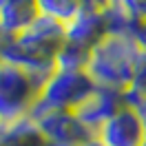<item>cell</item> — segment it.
I'll use <instances>...</instances> for the list:
<instances>
[{
	"label": "cell",
	"mask_w": 146,
	"mask_h": 146,
	"mask_svg": "<svg viewBox=\"0 0 146 146\" xmlns=\"http://www.w3.org/2000/svg\"><path fill=\"white\" fill-rule=\"evenodd\" d=\"M142 119H144V135H146V113H142Z\"/></svg>",
	"instance_id": "cell-17"
},
{
	"label": "cell",
	"mask_w": 146,
	"mask_h": 146,
	"mask_svg": "<svg viewBox=\"0 0 146 146\" xmlns=\"http://www.w3.org/2000/svg\"><path fill=\"white\" fill-rule=\"evenodd\" d=\"M124 91H115V89H104V86H95L93 93L86 100L73 111L78 119L91 131L93 135L98 133V128L109 122L119 109H124Z\"/></svg>",
	"instance_id": "cell-6"
},
{
	"label": "cell",
	"mask_w": 146,
	"mask_h": 146,
	"mask_svg": "<svg viewBox=\"0 0 146 146\" xmlns=\"http://www.w3.org/2000/svg\"><path fill=\"white\" fill-rule=\"evenodd\" d=\"M109 2L119 7L124 13H128L137 22L146 20V0H109Z\"/></svg>",
	"instance_id": "cell-12"
},
{
	"label": "cell",
	"mask_w": 146,
	"mask_h": 146,
	"mask_svg": "<svg viewBox=\"0 0 146 146\" xmlns=\"http://www.w3.org/2000/svg\"><path fill=\"white\" fill-rule=\"evenodd\" d=\"M36 7L40 16L66 25L84 9V0H36Z\"/></svg>",
	"instance_id": "cell-11"
},
{
	"label": "cell",
	"mask_w": 146,
	"mask_h": 146,
	"mask_svg": "<svg viewBox=\"0 0 146 146\" xmlns=\"http://www.w3.org/2000/svg\"><path fill=\"white\" fill-rule=\"evenodd\" d=\"M0 137L5 146H46L38 122L31 115L11 124H0Z\"/></svg>",
	"instance_id": "cell-9"
},
{
	"label": "cell",
	"mask_w": 146,
	"mask_h": 146,
	"mask_svg": "<svg viewBox=\"0 0 146 146\" xmlns=\"http://www.w3.org/2000/svg\"><path fill=\"white\" fill-rule=\"evenodd\" d=\"M135 40L139 42V46L146 51V20H142L137 25V31H135Z\"/></svg>",
	"instance_id": "cell-14"
},
{
	"label": "cell",
	"mask_w": 146,
	"mask_h": 146,
	"mask_svg": "<svg viewBox=\"0 0 146 146\" xmlns=\"http://www.w3.org/2000/svg\"><path fill=\"white\" fill-rule=\"evenodd\" d=\"M139 113H146V98L142 100V106H139Z\"/></svg>",
	"instance_id": "cell-16"
},
{
	"label": "cell",
	"mask_w": 146,
	"mask_h": 146,
	"mask_svg": "<svg viewBox=\"0 0 146 146\" xmlns=\"http://www.w3.org/2000/svg\"><path fill=\"white\" fill-rule=\"evenodd\" d=\"M36 0H0V27L9 36H18L38 18Z\"/></svg>",
	"instance_id": "cell-8"
},
{
	"label": "cell",
	"mask_w": 146,
	"mask_h": 146,
	"mask_svg": "<svg viewBox=\"0 0 146 146\" xmlns=\"http://www.w3.org/2000/svg\"><path fill=\"white\" fill-rule=\"evenodd\" d=\"M104 36H106V27H104L102 9L84 7L71 22L64 25V42H73L86 49H93Z\"/></svg>",
	"instance_id": "cell-7"
},
{
	"label": "cell",
	"mask_w": 146,
	"mask_h": 146,
	"mask_svg": "<svg viewBox=\"0 0 146 146\" xmlns=\"http://www.w3.org/2000/svg\"><path fill=\"white\" fill-rule=\"evenodd\" d=\"M44 84L18 64L0 62V124L29 117Z\"/></svg>",
	"instance_id": "cell-2"
},
{
	"label": "cell",
	"mask_w": 146,
	"mask_h": 146,
	"mask_svg": "<svg viewBox=\"0 0 146 146\" xmlns=\"http://www.w3.org/2000/svg\"><path fill=\"white\" fill-rule=\"evenodd\" d=\"M133 93H137L142 100L146 98V51H142L139 60H137V66H135V73H133V82L128 86Z\"/></svg>",
	"instance_id": "cell-13"
},
{
	"label": "cell",
	"mask_w": 146,
	"mask_h": 146,
	"mask_svg": "<svg viewBox=\"0 0 146 146\" xmlns=\"http://www.w3.org/2000/svg\"><path fill=\"white\" fill-rule=\"evenodd\" d=\"M93 89L95 82L89 78L86 71H55L42 86L36 106L31 111V117H40L44 113H55V111H75L93 93Z\"/></svg>",
	"instance_id": "cell-3"
},
{
	"label": "cell",
	"mask_w": 146,
	"mask_h": 146,
	"mask_svg": "<svg viewBox=\"0 0 146 146\" xmlns=\"http://www.w3.org/2000/svg\"><path fill=\"white\" fill-rule=\"evenodd\" d=\"M89 55H91V49L73 44V42H64V44L55 51V58H53L55 71H69V73L86 71Z\"/></svg>",
	"instance_id": "cell-10"
},
{
	"label": "cell",
	"mask_w": 146,
	"mask_h": 146,
	"mask_svg": "<svg viewBox=\"0 0 146 146\" xmlns=\"http://www.w3.org/2000/svg\"><path fill=\"white\" fill-rule=\"evenodd\" d=\"M142 51L144 49L133 36H104L91 49L86 73L95 86L126 91Z\"/></svg>",
	"instance_id": "cell-1"
},
{
	"label": "cell",
	"mask_w": 146,
	"mask_h": 146,
	"mask_svg": "<svg viewBox=\"0 0 146 146\" xmlns=\"http://www.w3.org/2000/svg\"><path fill=\"white\" fill-rule=\"evenodd\" d=\"M95 139L102 146H142L146 142L142 113L131 106L119 109L109 122L98 128Z\"/></svg>",
	"instance_id": "cell-5"
},
{
	"label": "cell",
	"mask_w": 146,
	"mask_h": 146,
	"mask_svg": "<svg viewBox=\"0 0 146 146\" xmlns=\"http://www.w3.org/2000/svg\"><path fill=\"white\" fill-rule=\"evenodd\" d=\"M80 146H102V144L95 139V137H93V139H89V142H84V144H80Z\"/></svg>",
	"instance_id": "cell-15"
},
{
	"label": "cell",
	"mask_w": 146,
	"mask_h": 146,
	"mask_svg": "<svg viewBox=\"0 0 146 146\" xmlns=\"http://www.w3.org/2000/svg\"><path fill=\"white\" fill-rule=\"evenodd\" d=\"M44 137L46 146H80L93 139V133L78 119L73 111H55L33 117Z\"/></svg>",
	"instance_id": "cell-4"
},
{
	"label": "cell",
	"mask_w": 146,
	"mask_h": 146,
	"mask_svg": "<svg viewBox=\"0 0 146 146\" xmlns=\"http://www.w3.org/2000/svg\"><path fill=\"white\" fill-rule=\"evenodd\" d=\"M142 146H146V142H144V144H142Z\"/></svg>",
	"instance_id": "cell-18"
}]
</instances>
